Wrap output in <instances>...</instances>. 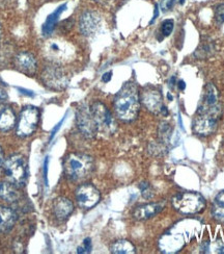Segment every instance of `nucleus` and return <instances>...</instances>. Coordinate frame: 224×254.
<instances>
[{"instance_id":"nucleus-1","label":"nucleus","mask_w":224,"mask_h":254,"mask_svg":"<svg viewBox=\"0 0 224 254\" xmlns=\"http://www.w3.org/2000/svg\"><path fill=\"white\" fill-rule=\"evenodd\" d=\"M113 107L117 118L131 122L137 118L140 110V98L137 86L130 81L125 83L114 97Z\"/></svg>"},{"instance_id":"nucleus-2","label":"nucleus","mask_w":224,"mask_h":254,"mask_svg":"<svg viewBox=\"0 0 224 254\" xmlns=\"http://www.w3.org/2000/svg\"><path fill=\"white\" fill-rule=\"evenodd\" d=\"M94 170L93 158L88 154L72 153L65 158L63 171L72 182H80L87 179Z\"/></svg>"},{"instance_id":"nucleus-3","label":"nucleus","mask_w":224,"mask_h":254,"mask_svg":"<svg viewBox=\"0 0 224 254\" xmlns=\"http://www.w3.org/2000/svg\"><path fill=\"white\" fill-rule=\"evenodd\" d=\"M174 208L180 214L194 215L200 213L206 207L204 196L197 192H182L173 197Z\"/></svg>"},{"instance_id":"nucleus-4","label":"nucleus","mask_w":224,"mask_h":254,"mask_svg":"<svg viewBox=\"0 0 224 254\" xmlns=\"http://www.w3.org/2000/svg\"><path fill=\"white\" fill-rule=\"evenodd\" d=\"M3 171L7 182L17 188H22L27 181V163L24 156L14 154L4 161Z\"/></svg>"},{"instance_id":"nucleus-5","label":"nucleus","mask_w":224,"mask_h":254,"mask_svg":"<svg viewBox=\"0 0 224 254\" xmlns=\"http://www.w3.org/2000/svg\"><path fill=\"white\" fill-rule=\"evenodd\" d=\"M44 54L52 62L66 63L73 60L75 49L65 40L50 39L44 45Z\"/></svg>"},{"instance_id":"nucleus-6","label":"nucleus","mask_w":224,"mask_h":254,"mask_svg":"<svg viewBox=\"0 0 224 254\" xmlns=\"http://www.w3.org/2000/svg\"><path fill=\"white\" fill-rule=\"evenodd\" d=\"M92 117L98 127V131L104 134H113L117 128L115 119L110 111L102 102H94L90 108Z\"/></svg>"},{"instance_id":"nucleus-7","label":"nucleus","mask_w":224,"mask_h":254,"mask_svg":"<svg viewBox=\"0 0 224 254\" xmlns=\"http://www.w3.org/2000/svg\"><path fill=\"white\" fill-rule=\"evenodd\" d=\"M40 122V111L36 107H26L20 114L17 123V134L26 137L33 134Z\"/></svg>"},{"instance_id":"nucleus-8","label":"nucleus","mask_w":224,"mask_h":254,"mask_svg":"<svg viewBox=\"0 0 224 254\" xmlns=\"http://www.w3.org/2000/svg\"><path fill=\"white\" fill-rule=\"evenodd\" d=\"M220 115L210 113H197L192 123V129L199 136H209L214 133L218 127Z\"/></svg>"},{"instance_id":"nucleus-9","label":"nucleus","mask_w":224,"mask_h":254,"mask_svg":"<svg viewBox=\"0 0 224 254\" xmlns=\"http://www.w3.org/2000/svg\"><path fill=\"white\" fill-rule=\"evenodd\" d=\"M76 123L79 131L88 139H92L98 133V127L94 122L90 109L82 105L76 114Z\"/></svg>"},{"instance_id":"nucleus-10","label":"nucleus","mask_w":224,"mask_h":254,"mask_svg":"<svg viewBox=\"0 0 224 254\" xmlns=\"http://www.w3.org/2000/svg\"><path fill=\"white\" fill-rule=\"evenodd\" d=\"M76 200L83 209H90L99 203L101 194L99 190L91 184H83L76 190Z\"/></svg>"},{"instance_id":"nucleus-11","label":"nucleus","mask_w":224,"mask_h":254,"mask_svg":"<svg viewBox=\"0 0 224 254\" xmlns=\"http://www.w3.org/2000/svg\"><path fill=\"white\" fill-rule=\"evenodd\" d=\"M42 80L46 87L55 91L66 89L69 83L66 73L57 67H47L42 73Z\"/></svg>"},{"instance_id":"nucleus-12","label":"nucleus","mask_w":224,"mask_h":254,"mask_svg":"<svg viewBox=\"0 0 224 254\" xmlns=\"http://www.w3.org/2000/svg\"><path fill=\"white\" fill-rule=\"evenodd\" d=\"M101 26V16L97 12L89 10L80 17L79 27L81 34L85 37H91L99 30Z\"/></svg>"},{"instance_id":"nucleus-13","label":"nucleus","mask_w":224,"mask_h":254,"mask_svg":"<svg viewBox=\"0 0 224 254\" xmlns=\"http://www.w3.org/2000/svg\"><path fill=\"white\" fill-rule=\"evenodd\" d=\"M141 101L144 107L154 114L161 113L163 108L162 96L160 91L154 88H146L141 95Z\"/></svg>"},{"instance_id":"nucleus-14","label":"nucleus","mask_w":224,"mask_h":254,"mask_svg":"<svg viewBox=\"0 0 224 254\" xmlns=\"http://www.w3.org/2000/svg\"><path fill=\"white\" fill-rule=\"evenodd\" d=\"M15 67L26 75H34L38 69L36 58L29 52H20L15 58Z\"/></svg>"},{"instance_id":"nucleus-15","label":"nucleus","mask_w":224,"mask_h":254,"mask_svg":"<svg viewBox=\"0 0 224 254\" xmlns=\"http://www.w3.org/2000/svg\"><path fill=\"white\" fill-rule=\"evenodd\" d=\"M159 245L163 252H178L185 245V240L178 235L176 236L173 234H166L160 240Z\"/></svg>"},{"instance_id":"nucleus-16","label":"nucleus","mask_w":224,"mask_h":254,"mask_svg":"<svg viewBox=\"0 0 224 254\" xmlns=\"http://www.w3.org/2000/svg\"><path fill=\"white\" fill-rule=\"evenodd\" d=\"M17 123L14 110L6 104L0 103V130L8 131L13 129Z\"/></svg>"},{"instance_id":"nucleus-17","label":"nucleus","mask_w":224,"mask_h":254,"mask_svg":"<svg viewBox=\"0 0 224 254\" xmlns=\"http://www.w3.org/2000/svg\"><path fill=\"white\" fill-rule=\"evenodd\" d=\"M163 208L164 206L162 203H147L137 206L134 210L133 216L136 220L144 221L155 217L160 213V211H162Z\"/></svg>"},{"instance_id":"nucleus-18","label":"nucleus","mask_w":224,"mask_h":254,"mask_svg":"<svg viewBox=\"0 0 224 254\" xmlns=\"http://www.w3.org/2000/svg\"><path fill=\"white\" fill-rule=\"evenodd\" d=\"M74 210V205L71 200L65 197H59L53 203V214L58 220H65L71 216Z\"/></svg>"},{"instance_id":"nucleus-19","label":"nucleus","mask_w":224,"mask_h":254,"mask_svg":"<svg viewBox=\"0 0 224 254\" xmlns=\"http://www.w3.org/2000/svg\"><path fill=\"white\" fill-rule=\"evenodd\" d=\"M17 221V214L15 210L5 207L0 206V234H5L12 229Z\"/></svg>"},{"instance_id":"nucleus-20","label":"nucleus","mask_w":224,"mask_h":254,"mask_svg":"<svg viewBox=\"0 0 224 254\" xmlns=\"http://www.w3.org/2000/svg\"><path fill=\"white\" fill-rule=\"evenodd\" d=\"M219 93L217 88L213 83H208L202 93L200 104L202 107H212L219 104Z\"/></svg>"},{"instance_id":"nucleus-21","label":"nucleus","mask_w":224,"mask_h":254,"mask_svg":"<svg viewBox=\"0 0 224 254\" xmlns=\"http://www.w3.org/2000/svg\"><path fill=\"white\" fill-rule=\"evenodd\" d=\"M0 198L5 200L6 202L13 203L19 199V193L17 187L9 182L0 183Z\"/></svg>"},{"instance_id":"nucleus-22","label":"nucleus","mask_w":224,"mask_h":254,"mask_svg":"<svg viewBox=\"0 0 224 254\" xmlns=\"http://www.w3.org/2000/svg\"><path fill=\"white\" fill-rule=\"evenodd\" d=\"M66 4H63L61 6H59L58 8H56V10H54L51 15L48 16L46 22L44 23V25H43V28H42V31H43V35L44 36H49L53 29H54L55 25H56V22L57 20L59 18V16L62 14L63 10L66 9Z\"/></svg>"},{"instance_id":"nucleus-23","label":"nucleus","mask_w":224,"mask_h":254,"mask_svg":"<svg viewBox=\"0 0 224 254\" xmlns=\"http://www.w3.org/2000/svg\"><path fill=\"white\" fill-rule=\"evenodd\" d=\"M212 215L217 221L224 223V190L220 192L212 205Z\"/></svg>"},{"instance_id":"nucleus-24","label":"nucleus","mask_w":224,"mask_h":254,"mask_svg":"<svg viewBox=\"0 0 224 254\" xmlns=\"http://www.w3.org/2000/svg\"><path fill=\"white\" fill-rule=\"evenodd\" d=\"M110 251L114 254H133L136 252V249L131 242L120 240L114 242L110 246Z\"/></svg>"},{"instance_id":"nucleus-25","label":"nucleus","mask_w":224,"mask_h":254,"mask_svg":"<svg viewBox=\"0 0 224 254\" xmlns=\"http://www.w3.org/2000/svg\"><path fill=\"white\" fill-rule=\"evenodd\" d=\"M214 51V46H213L212 43H202L197 50L195 51L194 56L197 59H207L212 55V52Z\"/></svg>"},{"instance_id":"nucleus-26","label":"nucleus","mask_w":224,"mask_h":254,"mask_svg":"<svg viewBox=\"0 0 224 254\" xmlns=\"http://www.w3.org/2000/svg\"><path fill=\"white\" fill-rule=\"evenodd\" d=\"M159 134H160V137H161V140H163L164 142L169 141L170 135H172V128H170L169 124L162 123L161 125H160Z\"/></svg>"},{"instance_id":"nucleus-27","label":"nucleus","mask_w":224,"mask_h":254,"mask_svg":"<svg viewBox=\"0 0 224 254\" xmlns=\"http://www.w3.org/2000/svg\"><path fill=\"white\" fill-rule=\"evenodd\" d=\"M139 189H140V192L141 195L144 199H151L154 196V192H153V188L152 186L149 185L148 183H141L139 185Z\"/></svg>"},{"instance_id":"nucleus-28","label":"nucleus","mask_w":224,"mask_h":254,"mask_svg":"<svg viewBox=\"0 0 224 254\" xmlns=\"http://www.w3.org/2000/svg\"><path fill=\"white\" fill-rule=\"evenodd\" d=\"M208 253L224 254V242H222V241H215V242H213V243H210L209 252Z\"/></svg>"},{"instance_id":"nucleus-29","label":"nucleus","mask_w":224,"mask_h":254,"mask_svg":"<svg viewBox=\"0 0 224 254\" xmlns=\"http://www.w3.org/2000/svg\"><path fill=\"white\" fill-rule=\"evenodd\" d=\"M174 26H175V22L174 20H165L164 22L162 23V26H161V31L164 37H168L170 34L173 33L174 30Z\"/></svg>"},{"instance_id":"nucleus-30","label":"nucleus","mask_w":224,"mask_h":254,"mask_svg":"<svg viewBox=\"0 0 224 254\" xmlns=\"http://www.w3.org/2000/svg\"><path fill=\"white\" fill-rule=\"evenodd\" d=\"M215 19L218 24L224 22V3L219 4L215 9Z\"/></svg>"},{"instance_id":"nucleus-31","label":"nucleus","mask_w":224,"mask_h":254,"mask_svg":"<svg viewBox=\"0 0 224 254\" xmlns=\"http://www.w3.org/2000/svg\"><path fill=\"white\" fill-rule=\"evenodd\" d=\"M91 251V242L90 239H85L83 241L82 246H80L77 250L78 253H90Z\"/></svg>"},{"instance_id":"nucleus-32","label":"nucleus","mask_w":224,"mask_h":254,"mask_svg":"<svg viewBox=\"0 0 224 254\" xmlns=\"http://www.w3.org/2000/svg\"><path fill=\"white\" fill-rule=\"evenodd\" d=\"M48 163H49V157H46V160L44 162V181L47 187H48Z\"/></svg>"},{"instance_id":"nucleus-33","label":"nucleus","mask_w":224,"mask_h":254,"mask_svg":"<svg viewBox=\"0 0 224 254\" xmlns=\"http://www.w3.org/2000/svg\"><path fill=\"white\" fill-rule=\"evenodd\" d=\"M3 165H4V154H3L1 146H0V170L3 169Z\"/></svg>"},{"instance_id":"nucleus-34","label":"nucleus","mask_w":224,"mask_h":254,"mask_svg":"<svg viewBox=\"0 0 224 254\" xmlns=\"http://www.w3.org/2000/svg\"><path fill=\"white\" fill-rule=\"evenodd\" d=\"M111 77H112V72H107V73H105L104 75L102 76V80L104 82H108L111 79Z\"/></svg>"},{"instance_id":"nucleus-35","label":"nucleus","mask_w":224,"mask_h":254,"mask_svg":"<svg viewBox=\"0 0 224 254\" xmlns=\"http://www.w3.org/2000/svg\"><path fill=\"white\" fill-rule=\"evenodd\" d=\"M61 123H62V121H60L58 124H57V126H55L54 127V128H53V130L51 131V135H50V140H52L53 139V137H54V135H55V132L58 130V128H59V127L61 126Z\"/></svg>"},{"instance_id":"nucleus-36","label":"nucleus","mask_w":224,"mask_h":254,"mask_svg":"<svg viewBox=\"0 0 224 254\" xmlns=\"http://www.w3.org/2000/svg\"><path fill=\"white\" fill-rule=\"evenodd\" d=\"M6 98H7L6 92L3 89L0 88V100H5Z\"/></svg>"},{"instance_id":"nucleus-37","label":"nucleus","mask_w":224,"mask_h":254,"mask_svg":"<svg viewBox=\"0 0 224 254\" xmlns=\"http://www.w3.org/2000/svg\"><path fill=\"white\" fill-rule=\"evenodd\" d=\"M185 88H186L185 82H184V81H179V89L180 91H184Z\"/></svg>"},{"instance_id":"nucleus-38","label":"nucleus","mask_w":224,"mask_h":254,"mask_svg":"<svg viewBox=\"0 0 224 254\" xmlns=\"http://www.w3.org/2000/svg\"><path fill=\"white\" fill-rule=\"evenodd\" d=\"M1 33H2V29H1V24H0V40H1Z\"/></svg>"},{"instance_id":"nucleus-39","label":"nucleus","mask_w":224,"mask_h":254,"mask_svg":"<svg viewBox=\"0 0 224 254\" xmlns=\"http://www.w3.org/2000/svg\"><path fill=\"white\" fill-rule=\"evenodd\" d=\"M184 1H185V0H180V4H182Z\"/></svg>"},{"instance_id":"nucleus-40","label":"nucleus","mask_w":224,"mask_h":254,"mask_svg":"<svg viewBox=\"0 0 224 254\" xmlns=\"http://www.w3.org/2000/svg\"><path fill=\"white\" fill-rule=\"evenodd\" d=\"M95 1H101V0H95Z\"/></svg>"}]
</instances>
